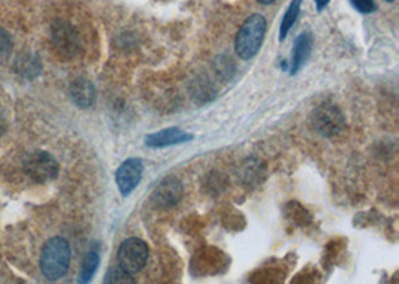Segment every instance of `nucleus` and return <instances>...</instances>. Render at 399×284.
Here are the masks:
<instances>
[{
	"mask_svg": "<svg viewBox=\"0 0 399 284\" xmlns=\"http://www.w3.org/2000/svg\"><path fill=\"white\" fill-rule=\"evenodd\" d=\"M71 247L69 242L60 236L51 238L44 245L39 267L44 277L50 281L60 280L69 269Z\"/></svg>",
	"mask_w": 399,
	"mask_h": 284,
	"instance_id": "nucleus-1",
	"label": "nucleus"
},
{
	"mask_svg": "<svg viewBox=\"0 0 399 284\" xmlns=\"http://www.w3.org/2000/svg\"><path fill=\"white\" fill-rule=\"evenodd\" d=\"M266 32V20L260 14L250 15L241 26L235 39V51L242 60H250L259 53Z\"/></svg>",
	"mask_w": 399,
	"mask_h": 284,
	"instance_id": "nucleus-2",
	"label": "nucleus"
},
{
	"mask_svg": "<svg viewBox=\"0 0 399 284\" xmlns=\"http://www.w3.org/2000/svg\"><path fill=\"white\" fill-rule=\"evenodd\" d=\"M312 127L323 136H337L344 130L346 118L341 109L334 103L325 102L317 107L311 116Z\"/></svg>",
	"mask_w": 399,
	"mask_h": 284,
	"instance_id": "nucleus-3",
	"label": "nucleus"
},
{
	"mask_svg": "<svg viewBox=\"0 0 399 284\" xmlns=\"http://www.w3.org/2000/svg\"><path fill=\"white\" fill-rule=\"evenodd\" d=\"M150 249L148 245L139 238H129L120 245L117 260L118 267L127 274H136L145 267Z\"/></svg>",
	"mask_w": 399,
	"mask_h": 284,
	"instance_id": "nucleus-4",
	"label": "nucleus"
},
{
	"mask_svg": "<svg viewBox=\"0 0 399 284\" xmlns=\"http://www.w3.org/2000/svg\"><path fill=\"white\" fill-rule=\"evenodd\" d=\"M24 170L33 181L48 183L59 175V163L46 151H35L26 157Z\"/></svg>",
	"mask_w": 399,
	"mask_h": 284,
	"instance_id": "nucleus-5",
	"label": "nucleus"
},
{
	"mask_svg": "<svg viewBox=\"0 0 399 284\" xmlns=\"http://www.w3.org/2000/svg\"><path fill=\"white\" fill-rule=\"evenodd\" d=\"M51 36L57 51L64 57H75L80 53V37L75 28L66 21L57 20L51 26Z\"/></svg>",
	"mask_w": 399,
	"mask_h": 284,
	"instance_id": "nucleus-6",
	"label": "nucleus"
},
{
	"mask_svg": "<svg viewBox=\"0 0 399 284\" xmlns=\"http://www.w3.org/2000/svg\"><path fill=\"white\" fill-rule=\"evenodd\" d=\"M142 172H144V165H142L141 159H127L126 162L120 165L116 174V181L123 196H129L135 190L142 178Z\"/></svg>",
	"mask_w": 399,
	"mask_h": 284,
	"instance_id": "nucleus-7",
	"label": "nucleus"
},
{
	"mask_svg": "<svg viewBox=\"0 0 399 284\" xmlns=\"http://www.w3.org/2000/svg\"><path fill=\"white\" fill-rule=\"evenodd\" d=\"M183 196V186L175 177H166L156 186L153 192V201L156 205L170 208L179 202Z\"/></svg>",
	"mask_w": 399,
	"mask_h": 284,
	"instance_id": "nucleus-8",
	"label": "nucleus"
},
{
	"mask_svg": "<svg viewBox=\"0 0 399 284\" xmlns=\"http://www.w3.org/2000/svg\"><path fill=\"white\" fill-rule=\"evenodd\" d=\"M193 139V135L183 132L178 127H168L163 130L154 132V134H150L145 136V145L151 148H165L170 145H178L184 144Z\"/></svg>",
	"mask_w": 399,
	"mask_h": 284,
	"instance_id": "nucleus-9",
	"label": "nucleus"
},
{
	"mask_svg": "<svg viewBox=\"0 0 399 284\" xmlns=\"http://www.w3.org/2000/svg\"><path fill=\"white\" fill-rule=\"evenodd\" d=\"M311 50H312L311 33L308 32L301 33L293 45V53H292V60H290V75H296L302 69V66L308 60Z\"/></svg>",
	"mask_w": 399,
	"mask_h": 284,
	"instance_id": "nucleus-10",
	"label": "nucleus"
},
{
	"mask_svg": "<svg viewBox=\"0 0 399 284\" xmlns=\"http://www.w3.org/2000/svg\"><path fill=\"white\" fill-rule=\"evenodd\" d=\"M71 98L75 105L80 108H89L96 99V90L89 80L78 78L71 84Z\"/></svg>",
	"mask_w": 399,
	"mask_h": 284,
	"instance_id": "nucleus-11",
	"label": "nucleus"
},
{
	"mask_svg": "<svg viewBox=\"0 0 399 284\" xmlns=\"http://www.w3.org/2000/svg\"><path fill=\"white\" fill-rule=\"evenodd\" d=\"M15 71L24 78L32 80L41 72V63L35 55H23L15 63Z\"/></svg>",
	"mask_w": 399,
	"mask_h": 284,
	"instance_id": "nucleus-12",
	"label": "nucleus"
},
{
	"mask_svg": "<svg viewBox=\"0 0 399 284\" xmlns=\"http://www.w3.org/2000/svg\"><path fill=\"white\" fill-rule=\"evenodd\" d=\"M301 5H302V0H292V3L289 5L286 14H284L281 26H280V41L286 39L287 33L292 30L294 23H296L298 15L301 12Z\"/></svg>",
	"mask_w": 399,
	"mask_h": 284,
	"instance_id": "nucleus-13",
	"label": "nucleus"
},
{
	"mask_svg": "<svg viewBox=\"0 0 399 284\" xmlns=\"http://www.w3.org/2000/svg\"><path fill=\"white\" fill-rule=\"evenodd\" d=\"M99 253L98 251H89L85 254V258L82 260V267L80 272V283H89L91 277L94 276V272L98 271L99 267Z\"/></svg>",
	"mask_w": 399,
	"mask_h": 284,
	"instance_id": "nucleus-14",
	"label": "nucleus"
},
{
	"mask_svg": "<svg viewBox=\"0 0 399 284\" xmlns=\"http://www.w3.org/2000/svg\"><path fill=\"white\" fill-rule=\"evenodd\" d=\"M105 283H133V280L130 278V274L121 268H111L105 276Z\"/></svg>",
	"mask_w": 399,
	"mask_h": 284,
	"instance_id": "nucleus-15",
	"label": "nucleus"
},
{
	"mask_svg": "<svg viewBox=\"0 0 399 284\" xmlns=\"http://www.w3.org/2000/svg\"><path fill=\"white\" fill-rule=\"evenodd\" d=\"M350 3L360 14H373L377 9L374 0H350Z\"/></svg>",
	"mask_w": 399,
	"mask_h": 284,
	"instance_id": "nucleus-16",
	"label": "nucleus"
},
{
	"mask_svg": "<svg viewBox=\"0 0 399 284\" xmlns=\"http://www.w3.org/2000/svg\"><path fill=\"white\" fill-rule=\"evenodd\" d=\"M12 50L11 36L3 28H0V59H5Z\"/></svg>",
	"mask_w": 399,
	"mask_h": 284,
	"instance_id": "nucleus-17",
	"label": "nucleus"
},
{
	"mask_svg": "<svg viewBox=\"0 0 399 284\" xmlns=\"http://www.w3.org/2000/svg\"><path fill=\"white\" fill-rule=\"evenodd\" d=\"M330 0H314V3H316V8H317V11L321 12L323 9H325L328 5H329Z\"/></svg>",
	"mask_w": 399,
	"mask_h": 284,
	"instance_id": "nucleus-18",
	"label": "nucleus"
},
{
	"mask_svg": "<svg viewBox=\"0 0 399 284\" xmlns=\"http://www.w3.org/2000/svg\"><path fill=\"white\" fill-rule=\"evenodd\" d=\"M256 2H259L260 5H271L275 2V0H256Z\"/></svg>",
	"mask_w": 399,
	"mask_h": 284,
	"instance_id": "nucleus-19",
	"label": "nucleus"
},
{
	"mask_svg": "<svg viewBox=\"0 0 399 284\" xmlns=\"http://www.w3.org/2000/svg\"><path fill=\"white\" fill-rule=\"evenodd\" d=\"M3 130H5V121L2 120V117H0V135L3 134Z\"/></svg>",
	"mask_w": 399,
	"mask_h": 284,
	"instance_id": "nucleus-20",
	"label": "nucleus"
},
{
	"mask_svg": "<svg viewBox=\"0 0 399 284\" xmlns=\"http://www.w3.org/2000/svg\"><path fill=\"white\" fill-rule=\"evenodd\" d=\"M386 2H395V0H386Z\"/></svg>",
	"mask_w": 399,
	"mask_h": 284,
	"instance_id": "nucleus-21",
	"label": "nucleus"
}]
</instances>
